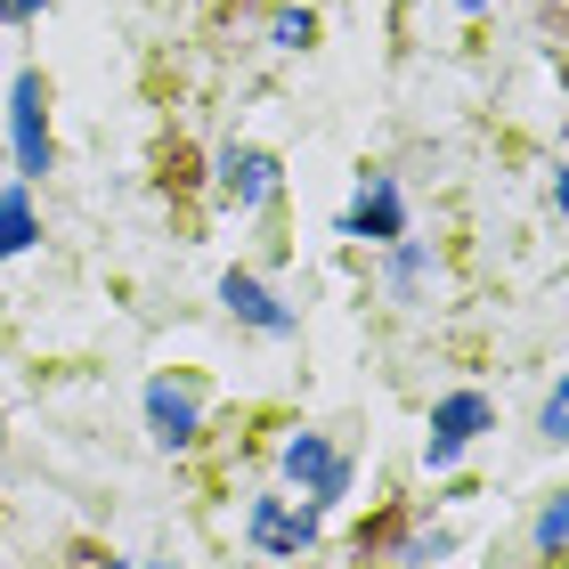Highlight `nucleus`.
<instances>
[{
    "mask_svg": "<svg viewBox=\"0 0 569 569\" xmlns=\"http://www.w3.org/2000/svg\"><path fill=\"white\" fill-rule=\"evenodd\" d=\"M284 472H293V480H301L318 505H326V497H342V456H333L318 431H301L293 448H284Z\"/></svg>",
    "mask_w": 569,
    "mask_h": 569,
    "instance_id": "obj_2",
    "label": "nucleus"
},
{
    "mask_svg": "<svg viewBox=\"0 0 569 569\" xmlns=\"http://www.w3.org/2000/svg\"><path fill=\"white\" fill-rule=\"evenodd\" d=\"M472 431H488V399H480V391L439 399V416H431V463H456Z\"/></svg>",
    "mask_w": 569,
    "mask_h": 569,
    "instance_id": "obj_1",
    "label": "nucleus"
},
{
    "mask_svg": "<svg viewBox=\"0 0 569 569\" xmlns=\"http://www.w3.org/2000/svg\"><path fill=\"white\" fill-rule=\"evenodd\" d=\"M0 9H9V17H33V9H41V0H0Z\"/></svg>",
    "mask_w": 569,
    "mask_h": 569,
    "instance_id": "obj_12",
    "label": "nucleus"
},
{
    "mask_svg": "<svg viewBox=\"0 0 569 569\" xmlns=\"http://www.w3.org/2000/svg\"><path fill=\"white\" fill-rule=\"evenodd\" d=\"M537 546H546V553H561V546H569V497L537 512Z\"/></svg>",
    "mask_w": 569,
    "mask_h": 569,
    "instance_id": "obj_10",
    "label": "nucleus"
},
{
    "mask_svg": "<svg viewBox=\"0 0 569 569\" xmlns=\"http://www.w3.org/2000/svg\"><path fill=\"white\" fill-rule=\"evenodd\" d=\"M17 163L24 171H49V122H41V73H24L17 82Z\"/></svg>",
    "mask_w": 569,
    "mask_h": 569,
    "instance_id": "obj_3",
    "label": "nucleus"
},
{
    "mask_svg": "<svg viewBox=\"0 0 569 569\" xmlns=\"http://www.w3.org/2000/svg\"><path fill=\"white\" fill-rule=\"evenodd\" d=\"M546 439H569V375H561V391L546 399Z\"/></svg>",
    "mask_w": 569,
    "mask_h": 569,
    "instance_id": "obj_11",
    "label": "nucleus"
},
{
    "mask_svg": "<svg viewBox=\"0 0 569 569\" xmlns=\"http://www.w3.org/2000/svg\"><path fill=\"white\" fill-rule=\"evenodd\" d=\"M553 203H561V212H569V171H561V179H553Z\"/></svg>",
    "mask_w": 569,
    "mask_h": 569,
    "instance_id": "obj_13",
    "label": "nucleus"
},
{
    "mask_svg": "<svg viewBox=\"0 0 569 569\" xmlns=\"http://www.w3.org/2000/svg\"><path fill=\"white\" fill-rule=\"evenodd\" d=\"M220 301L237 309V318H252L261 333H284V326H293V318H284V309L269 301V284H252V277H228V284H220Z\"/></svg>",
    "mask_w": 569,
    "mask_h": 569,
    "instance_id": "obj_5",
    "label": "nucleus"
},
{
    "mask_svg": "<svg viewBox=\"0 0 569 569\" xmlns=\"http://www.w3.org/2000/svg\"><path fill=\"white\" fill-rule=\"evenodd\" d=\"M147 423H154L163 448H188L196 439V399L179 391V382H147Z\"/></svg>",
    "mask_w": 569,
    "mask_h": 569,
    "instance_id": "obj_4",
    "label": "nucleus"
},
{
    "mask_svg": "<svg viewBox=\"0 0 569 569\" xmlns=\"http://www.w3.org/2000/svg\"><path fill=\"white\" fill-rule=\"evenodd\" d=\"M154 569H171V561H154Z\"/></svg>",
    "mask_w": 569,
    "mask_h": 569,
    "instance_id": "obj_14",
    "label": "nucleus"
},
{
    "mask_svg": "<svg viewBox=\"0 0 569 569\" xmlns=\"http://www.w3.org/2000/svg\"><path fill=\"white\" fill-rule=\"evenodd\" d=\"M228 188H237L244 203H269V188H277V163H269V154H237V163H228Z\"/></svg>",
    "mask_w": 569,
    "mask_h": 569,
    "instance_id": "obj_8",
    "label": "nucleus"
},
{
    "mask_svg": "<svg viewBox=\"0 0 569 569\" xmlns=\"http://www.w3.org/2000/svg\"><path fill=\"white\" fill-rule=\"evenodd\" d=\"M350 237H399V188H391V179H375V188L358 196Z\"/></svg>",
    "mask_w": 569,
    "mask_h": 569,
    "instance_id": "obj_7",
    "label": "nucleus"
},
{
    "mask_svg": "<svg viewBox=\"0 0 569 569\" xmlns=\"http://www.w3.org/2000/svg\"><path fill=\"white\" fill-rule=\"evenodd\" d=\"M24 244H33V212H24V196H0V261Z\"/></svg>",
    "mask_w": 569,
    "mask_h": 569,
    "instance_id": "obj_9",
    "label": "nucleus"
},
{
    "mask_svg": "<svg viewBox=\"0 0 569 569\" xmlns=\"http://www.w3.org/2000/svg\"><path fill=\"white\" fill-rule=\"evenodd\" d=\"M252 537H261L269 553H301L309 537H318V521H309V512L293 521V512H284V505H261V512H252Z\"/></svg>",
    "mask_w": 569,
    "mask_h": 569,
    "instance_id": "obj_6",
    "label": "nucleus"
}]
</instances>
